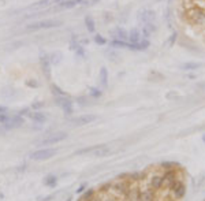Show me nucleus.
<instances>
[{"label": "nucleus", "instance_id": "obj_1", "mask_svg": "<svg viewBox=\"0 0 205 201\" xmlns=\"http://www.w3.org/2000/svg\"><path fill=\"white\" fill-rule=\"evenodd\" d=\"M62 25L60 21L56 19H45V21H40V22L32 23V25L26 26V30H40V29H51V28H59Z\"/></svg>", "mask_w": 205, "mask_h": 201}, {"label": "nucleus", "instance_id": "obj_2", "mask_svg": "<svg viewBox=\"0 0 205 201\" xmlns=\"http://www.w3.org/2000/svg\"><path fill=\"white\" fill-rule=\"evenodd\" d=\"M187 18L194 25H204L205 23V11L201 7H194V9L189 10Z\"/></svg>", "mask_w": 205, "mask_h": 201}, {"label": "nucleus", "instance_id": "obj_3", "mask_svg": "<svg viewBox=\"0 0 205 201\" xmlns=\"http://www.w3.org/2000/svg\"><path fill=\"white\" fill-rule=\"evenodd\" d=\"M56 155V149H40V151H36L30 155L33 160H37V162H41V160H48L51 159L52 156Z\"/></svg>", "mask_w": 205, "mask_h": 201}, {"label": "nucleus", "instance_id": "obj_4", "mask_svg": "<svg viewBox=\"0 0 205 201\" xmlns=\"http://www.w3.org/2000/svg\"><path fill=\"white\" fill-rule=\"evenodd\" d=\"M169 189H171L172 194H174V197L176 198V200H180L186 193V186L183 185V182L178 181V179H175V181L169 185Z\"/></svg>", "mask_w": 205, "mask_h": 201}, {"label": "nucleus", "instance_id": "obj_5", "mask_svg": "<svg viewBox=\"0 0 205 201\" xmlns=\"http://www.w3.org/2000/svg\"><path fill=\"white\" fill-rule=\"evenodd\" d=\"M67 138V134L64 131H57V133H53V134H49L46 138H44L41 141L43 145H51V144H56V142H60V141L66 140Z\"/></svg>", "mask_w": 205, "mask_h": 201}, {"label": "nucleus", "instance_id": "obj_6", "mask_svg": "<svg viewBox=\"0 0 205 201\" xmlns=\"http://www.w3.org/2000/svg\"><path fill=\"white\" fill-rule=\"evenodd\" d=\"M55 103H56L59 107H62V110L64 111L67 115H71V114H73V101H71L70 99H67V97H64V96H59L55 100Z\"/></svg>", "mask_w": 205, "mask_h": 201}, {"label": "nucleus", "instance_id": "obj_7", "mask_svg": "<svg viewBox=\"0 0 205 201\" xmlns=\"http://www.w3.org/2000/svg\"><path fill=\"white\" fill-rule=\"evenodd\" d=\"M156 19V12L152 11V10H144L138 14V22L145 25V23H150L155 22Z\"/></svg>", "mask_w": 205, "mask_h": 201}, {"label": "nucleus", "instance_id": "obj_8", "mask_svg": "<svg viewBox=\"0 0 205 201\" xmlns=\"http://www.w3.org/2000/svg\"><path fill=\"white\" fill-rule=\"evenodd\" d=\"M97 119L96 115H92V114H87V115H82V116H78V118H74L73 123L77 124V126H84V124H87V123H92Z\"/></svg>", "mask_w": 205, "mask_h": 201}, {"label": "nucleus", "instance_id": "obj_9", "mask_svg": "<svg viewBox=\"0 0 205 201\" xmlns=\"http://www.w3.org/2000/svg\"><path fill=\"white\" fill-rule=\"evenodd\" d=\"M63 0H40V2H37V3L32 4V6L29 7L30 10H41V9H46V7H49L51 4H59L62 3Z\"/></svg>", "mask_w": 205, "mask_h": 201}, {"label": "nucleus", "instance_id": "obj_10", "mask_svg": "<svg viewBox=\"0 0 205 201\" xmlns=\"http://www.w3.org/2000/svg\"><path fill=\"white\" fill-rule=\"evenodd\" d=\"M111 153V149L105 145H96V148L92 151V155L96 157H104V156H108Z\"/></svg>", "mask_w": 205, "mask_h": 201}, {"label": "nucleus", "instance_id": "obj_11", "mask_svg": "<svg viewBox=\"0 0 205 201\" xmlns=\"http://www.w3.org/2000/svg\"><path fill=\"white\" fill-rule=\"evenodd\" d=\"M41 67H43V73L45 74L46 78H51V62H49V56L48 55H41Z\"/></svg>", "mask_w": 205, "mask_h": 201}, {"label": "nucleus", "instance_id": "obj_12", "mask_svg": "<svg viewBox=\"0 0 205 201\" xmlns=\"http://www.w3.org/2000/svg\"><path fill=\"white\" fill-rule=\"evenodd\" d=\"M84 0H63L62 3H59L56 7H55V10H63V9H73V7H75L77 4L82 3Z\"/></svg>", "mask_w": 205, "mask_h": 201}, {"label": "nucleus", "instance_id": "obj_13", "mask_svg": "<svg viewBox=\"0 0 205 201\" xmlns=\"http://www.w3.org/2000/svg\"><path fill=\"white\" fill-rule=\"evenodd\" d=\"M149 47V41H148L146 39L145 40H141V41L138 43H128V49H133V51H145L146 48Z\"/></svg>", "mask_w": 205, "mask_h": 201}, {"label": "nucleus", "instance_id": "obj_14", "mask_svg": "<svg viewBox=\"0 0 205 201\" xmlns=\"http://www.w3.org/2000/svg\"><path fill=\"white\" fill-rule=\"evenodd\" d=\"M112 37H115L118 40H122V41H126L128 39V32L123 28H118L112 32Z\"/></svg>", "mask_w": 205, "mask_h": 201}, {"label": "nucleus", "instance_id": "obj_15", "mask_svg": "<svg viewBox=\"0 0 205 201\" xmlns=\"http://www.w3.org/2000/svg\"><path fill=\"white\" fill-rule=\"evenodd\" d=\"M156 30V26H155V22H150V23H145L142 25V34H144L145 39L150 37V34Z\"/></svg>", "mask_w": 205, "mask_h": 201}, {"label": "nucleus", "instance_id": "obj_16", "mask_svg": "<svg viewBox=\"0 0 205 201\" xmlns=\"http://www.w3.org/2000/svg\"><path fill=\"white\" fill-rule=\"evenodd\" d=\"M163 185H164V178L161 175L152 176V179H150V186H152L153 189H160Z\"/></svg>", "mask_w": 205, "mask_h": 201}, {"label": "nucleus", "instance_id": "obj_17", "mask_svg": "<svg viewBox=\"0 0 205 201\" xmlns=\"http://www.w3.org/2000/svg\"><path fill=\"white\" fill-rule=\"evenodd\" d=\"M27 116H29L32 121L37 122V123H44V122L46 121V116L44 115L43 112H29Z\"/></svg>", "mask_w": 205, "mask_h": 201}, {"label": "nucleus", "instance_id": "obj_18", "mask_svg": "<svg viewBox=\"0 0 205 201\" xmlns=\"http://www.w3.org/2000/svg\"><path fill=\"white\" fill-rule=\"evenodd\" d=\"M128 39H130V43H138L141 41V33H139L138 29H131L128 32Z\"/></svg>", "mask_w": 205, "mask_h": 201}, {"label": "nucleus", "instance_id": "obj_19", "mask_svg": "<svg viewBox=\"0 0 205 201\" xmlns=\"http://www.w3.org/2000/svg\"><path fill=\"white\" fill-rule=\"evenodd\" d=\"M163 178H164V183H168V185H171L172 182L176 179V175H175V171L174 170H168L166 174L163 175Z\"/></svg>", "mask_w": 205, "mask_h": 201}, {"label": "nucleus", "instance_id": "obj_20", "mask_svg": "<svg viewBox=\"0 0 205 201\" xmlns=\"http://www.w3.org/2000/svg\"><path fill=\"white\" fill-rule=\"evenodd\" d=\"M85 25H86L87 32H90V33H93V32L96 30L94 21H93V18L90 17V15H86V17H85Z\"/></svg>", "mask_w": 205, "mask_h": 201}, {"label": "nucleus", "instance_id": "obj_21", "mask_svg": "<svg viewBox=\"0 0 205 201\" xmlns=\"http://www.w3.org/2000/svg\"><path fill=\"white\" fill-rule=\"evenodd\" d=\"M100 82L104 88L108 85V73H107L105 67H101V70H100Z\"/></svg>", "mask_w": 205, "mask_h": 201}, {"label": "nucleus", "instance_id": "obj_22", "mask_svg": "<svg viewBox=\"0 0 205 201\" xmlns=\"http://www.w3.org/2000/svg\"><path fill=\"white\" fill-rule=\"evenodd\" d=\"M128 198L131 201H141V192L138 189H131L128 193Z\"/></svg>", "mask_w": 205, "mask_h": 201}, {"label": "nucleus", "instance_id": "obj_23", "mask_svg": "<svg viewBox=\"0 0 205 201\" xmlns=\"http://www.w3.org/2000/svg\"><path fill=\"white\" fill-rule=\"evenodd\" d=\"M202 66V63H198V62H189V63H185L182 66L183 70H196V69H200Z\"/></svg>", "mask_w": 205, "mask_h": 201}, {"label": "nucleus", "instance_id": "obj_24", "mask_svg": "<svg viewBox=\"0 0 205 201\" xmlns=\"http://www.w3.org/2000/svg\"><path fill=\"white\" fill-rule=\"evenodd\" d=\"M57 182V178L55 175H48L45 179H44V185L45 186H49V187H53Z\"/></svg>", "mask_w": 205, "mask_h": 201}, {"label": "nucleus", "instance_id": "obj_25", "mask_svg": "<svg viewBox=\"0 0 205 201\" xmlns=\"http://www.w3.org/2000/svg\"><path fill=\"white\" fill-rule=\"evenodd\" d=\"M60 60H62V52H59V51L53 52L51 56H49V62H51L52 64H57Z\"/></svg>", "mask_w": 205, "mask_h": 201}, {"label": "nucleus", "instance_id": "obj_26", "mask_svg": "<svg viewBox=\"0 0 205 201\" xmlns=\"http://www.w3.org/2000/svg\"><path fill=\"white\" fill-rule=\"evenodd\" d=\"M141 201H153V192L152 190H145L141 193Z\"/></svg>", "mask_w": 205, "mask_h": 201}, {"label": "nucleus", "instance_id": "obj_27", "mask_svg": "<svg viewBox=\"0 0 205 201\" xmlns=\"http://www.w3.org/2000/svg\"><path fill=\"white\" fill-rule=\"evenodd\" d=\"M111 45L115 48H127L128 47V43L127 41H122V40H112Z\"/></svg>", "mask_w": 205, "mask_h": 201}, {"label": "nucleus", "instance_id": "obj_28", "mask_svg": "<svg viewBox=\"0 0 205 201\" xmlns=\"http://www.w3.org/2000/svg\"><path fill=\"white\" fill-rule=\"evenodd\" d=\"M94 41L97 43L98 45H105V44H107V40L104 39L103 36H100V34H97V36H94Z\"/></svg>", "mask_w": 205, "mask_h": 201}, {"label": "nucleus", "instance_id": "obj_29", "mask_svg": "<svg viewBox=\"0 0 205 201\" xmlns=\"http://www.w3.org/2000/svg\"><path fill=\"white\" fill-rule=\"evenodd\" d=\"M52 92H53V94H57V96H66L64 92H63L60 88H57L56 85H52Z\"/></svg>", "mask_w": 205, "mask_h": 201}, {"label": "nucleus", "instance_id": "obj_30", "mask_svg": "<svg viewBox=\"0 0 205 201\" xmlns=\"http://www.w3.org/2000/svg\"><path fill=\"white\" fill-rule=\"evenodd\" d=\"M26 85L29 86V88H38L37 80H27V81H26Z\"/></svg>", "mask_w": 205, "mask_h": 201}, {"label": "nucleus", "instance_id": "obj_31", "mask_svg": "<svg viewBox=\"0 0 205 201\" xmlns=\"http://www.w3.org/2000/svg\"><path fill=\"white\" fill-rule=\"evenodd\" d=\"M90 96H93V97H100V96H101L100 89H97V88H92V89H90Z\"/></svg>", "mask_w": 205, "mask_h": 201}, {"label": "nucleus", "instance_id": "obj_32", "mask_svg": "<svg viewBox=\"0 0 205 201\" xmlns=\"http://www.w3.org/2000/svg\"><path fill=\"white\" fill-rule=\"evenodd\" d=\"M8 121H10V116L7 114H0V123L5 124V123H8Z\"/></svg>", "mask_w": 205, "mask_h": 201}, {"label": "nucleus", "instance_id": "obj_33", "mask_svg": "<svg viewBox=\"0 0 205 201\" xmlns=\"http://www.w3.org/2000/svg\"><path fill=\"white\" fill-rule=\"evenodd\" d=\"M44 101H38V103H33V105H32V108L33 110H40V108H43L44 107Z\"/></svg>", "mask_w": 205, "mask_h": 201}, {"label": "nucleus", "instance_id": "obj_34", "mask_svg": "<svg viewBox=\"0 0 205 201\" xmlns=\"http://www.w3.org/2000/svg\"><path fill=\"white\" fill-rule=\"evenodd\" d=\"M75 53H77V55H78V56H81V58H84V56H85L84 47H81V45H79V47L75 49Z\"/></svg>", "mask_w": 205, "mask_h": 201}, {"label": "nucleus", "instance_id": "obj_35", "mask_svg": "<svg viewBox=\"0 0 205 201\" xmlns=\"http://www.w3.org/2000/svg\"><path fill=\"white\" fill-rule=\"evenodd\" d=\"M176 36H178L176 33H174V34L171 36V39H169V41H168V45H169V47H171V45H174V43L176 41Z\"/></svg>", "mask_w": 205, "mask_h": 201}, {"label": "nucleus", "instance_id": "obj_36", "mask_svg": "<svg viewBox=\"0 0 205 201\" xmlns=\"http://www.w3.org/2000/svg\"><path fill=\"white\" fill-rule=\"evenodd\" d=\"M7 107H4V105H0V114H5L7 112Z\"/></svg>", "mask_w": 205, "mask_h": 201}, {"label": "nucleus", "instance_id": "obj_37", "mask_svg": "<svg viewBox=\"0 0 205 201\" xmlns=\"http://www.w3.org/2000/svg\"><path fill=\"white\" fill-rule=\"evenodd\" d=\"M86 187V183H84V185H81L79 186V189H77V193H81V192H84V189Z\"/></svg>", "mask_w": 205, "mask_h": 201}, {"label": "nucleus", "instance_id": "obj_38", "mask_svg": "<svg viewBox=\"0 0 205 201\" xmlns=\"http://www.w3.org/2000/svg\"><path fill=\"white\" fill-rule=\"evenodd\" d=\"M171 165H175L174 163H163V167H166V168H172Z\"/></svg>", "mask_w": 205, "mask_h": 201}, {"label": "nucleus", "instance_id": "obj_39", "mask_svg": "<svg viewBox=\"0 0 205 201\" xmlns=\"http://www.w3.org/2000/svg\"><path fill=\"white\" fill-rule=\"evenodd\" d=\"M96 2H97V0H92V3H96Z\"/></svg>", "mask_w": 205, "mask_h": 201}, {"label": "nucleus", "instance_id": "obj_40", "mask_svg": "<svg viewBox=\"0 0 205 201\" xmlns=\"http://www.w3.org/2000/svg\"><path fill=\"white\" fill-rule=\"evenodd\" d=\"M202 140H204V141H205V135H204V137H202Z\"/></svg>", "mask_w": 205, "mask_h": 201}, {"label": "nucleus", "instance_id": "obj_41", "mask_svg": "<svg viewBox=\"0 0 205 201\" xmlns=\"http://www.w3.org/2000/svg\"><path fill=\"white\" fill-rule=\"evenodd\" d=\"M190 2H197V0H190Z\"/></svg>", "mask_w": 205, "mask_h": 201}, {"label": "nucleus", "instance_id": "obj_42", "mask_svg": "<svg viewBox=\"0 0 205 201\" xmlns=\"http://www.w3.org/2000/svg\"><path fill=\"white\" fill-rule=\"evenodd\" d=\"M169 2H171V0H169Z\"/></svg>", "mask_w": 205, "mask_h": 201}, {"label": "nucleus", "instance_id": "obj_43", "mask_svg": "<svg viewBox=\"0 0 205 201\" xmlns=\"http://www.w3.org/2000/svg\"><path fill=\"white\" fill-rule=\"evenodd\" d=\"M111 201H112V200H111Z\"/></svg>", "mask_w": 205, "mask_h": 201}]
</instances>
